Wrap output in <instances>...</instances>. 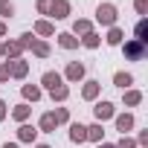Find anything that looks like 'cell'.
I'll return each instance as SVG.
<instances>
[{
	"instance_id": "6da1fadb",
	"label": "cell",
	"mask_w": 148,
	"mask_h": 148,
	"mask_svg": "<svg viewBox=\"0 0 148 148\" xmlns=\"http://www.w3.org/2000/svg\"><path fill=\"white\" fill-rule=\"evenodd\" d=\"M96 21L105 23V26H113V23H116V6H113V3H102V6L96 9Z\"/></svg>"
},
{
	"instance_id": "7a4b0ae2",
	"label": "cell",
	"mask_w": 148,
	"mask_h": 148,
	"mask_svg": "<svg viewBox=\"0 0 148 148\" xmlns=\"http://www.w3.org/2000/svg\"><path fill=\"white\" fill-rule=\"evenodd\" d=\"M47 15H52L55 21H61V18H67V15H70V3H67V0H49Z\"/></svg>"
},
{
	"instance_id": "3957f363",
	"label": "cell",
	"mask_w": 148,
	"mask_h": 148,
	"mask_svg": "<svg viewBox=\"0 0 148 148\" xmlns=\"http://www.w3.org/2000/svg\"><path fill=\"white\" fill-rule=\"evenodd\" d=\"M125 55L131 61H139V58H145V47L136 44V41H131V44H125Z\"/></svg>"
},
{
	"instance_id": "277c9868",
	"label": "cell",
	"mask_w": 148,
	"mask_h": 148,
	"mask_svg": "<svg viewBox=\"0 0 148 148\" xmlns=\"http://www.w3.org/2000/svg\"><path fill=\"white\" fill-rule=\"evenodd\" d=\"M93 113H96V119H99V125H102L105 119L113 116V105H110V102H99V105L93 108Z\"/></svg>"
},
{
	"instance_id": "5b68a950",
	"label": "cell",
	"mask_w": 148,
	"mask_h": 148,
	"mask_svg": "<svg viewBox=\"0 0 148 148\" xmlns=\"http://www.w3.org/2000/svg\"><path fill=\"white\" fill-rule=\"evenodd\" d=\"M35 136H38V128H32V125H21L18 128V139L21 142H35Z\"/></svg>"
},
{
	"instance_id": "8992f818",
	"label": "cell",
	"mask_w": 148,
	"mask_h": 148,
	"mask_svg": "<svg viewBox=\"0 0 148 148\" xmlns=\"http://www.w3.org/2000/svg\"><path fill=\"white\" fill-rule=\"evenodd\" d=\"M70 139H73V142H84V139H87V128L79 125V122H73V125H70Z\"/></svg>"
},
{
	"instance_id": "52a82bcc",
	"label": "cell",
	"mask_w": 148,
	"mask_h": 148,
	"mask_svg": "<svg viewBox=\"0 0 148 148\" xmlns=\"http://www.w3.org/2000/svg\"><path fill=\"white\" fill-rule=\"evenodd\" d=\"M41 84L47 87V90H55V87H61V76H58V73H44V79H41Z\"/></svg>"
},
{
	"instance_id": "ba28073f",
	"label": "cell",
	"mask_w": 148,
	"mask_h": 148,
	"mask_svg": "<svg viewBox=\"0 0 148 148\" xmlns=\"http://www.w3.org/2000/svg\"><path fill=\"white\" fill-rule=\"evenodd\" d=\"M67 79H70V82H79V79H84V64L73 61V64L67 67Z\"/></svg>"
},
{
	"instance_id": "9c48e42d",
	"label": "cell",
	"mask_w": 148,
	"mask_h": 148,
	"mask_svg": "<svg viewBox=\"0 0 148 148\" xmlns=\"http://www.w3.org/2000/svg\"><path fill=\"white\" fill-rule=\"evenodd\" d=\"M26 70H29V64H26V61H15V64H9V76L23 79V76H26Z\"/></svg>"
},
{
	"instance_id": "30bf717a",
	"label": "cell",
	"mask_w": 148,
	"mask_h": 148,
	"mask_svg": "<svg viewBox=\"0 0 148 148\" xmlns=\"http://www.w3.org/2000/svg\"><path fill=\"white\" fill-rule=\"evenodd\" d=\"M55 125H58V122H55V116H52V113H44V116H41V128H38V131L52 134V131H55Z\"/></svg>"
},
{
	"instance_id": "8fae6325",
	"label": "cell",
	"mask_w": 148,
	"mask_h": 148,
	"mask_svg": "<svg viewBox=\"0 0 148 148\" xmlns=\"http://www.w3.org/2000/svg\"><path fill=\"white\" fill-rule=\"evenodd\" d=\"M116 128H119L122 134H125V131H131V128H134V116H131V113H122V116H116Z\"/></svg>"
},
{
	"instance_id": "7c38bea8",
	"label": "cell",
	"mask_w": 148,
	"mask_h": 148,
	"mask_svg": "<svg viewBox=\"0 0 148 148\" xmlns=\"http://www.w3.org/2000/svg\"><path fill=\"white\" fill-rule=\"evenodd\" d=\"M145 35H148V23H145V18H142V21L136 23V44H142V47H145V44H148V38H145Z\"/></svg>"
},
{
	"instance_id": "4fadbf2b",
	"label": "cell",
	"mask_w": 148,
	"mask_h": 148,
	"mask_svg": "<svg viewBox=\"0 0 148 148\" xmlns=\"http://www.w3.org/2000/svg\"><path fill=\"white\" fill-rule=\"evenodd\" d=\"M29 49H32L38 58H47V55H49V47H47L44 41H32V44H29Z\"/></svg>"
},
{
	"instance_id": "5bb4252c",
	"label": "cell",
	"mask_w": 148,
	"mask_h": 148,
	"mask_svg": "<svg viewBox=\"0 0 148 148\" xmlns=\"http://www.w3.org/2000/svg\"><path fill=\"white\" fill-rule=\"evenodd\" d=\"M23 99L38 102V99H41V87H35V84H23Z\"/></svg>"
},
{
	"instance_id": "9a60e30c",
	"label": "cell",
	"mask_w": 148,
	"mask_h": 148,
	"mask_svg": "<svg viewBox=\"0 0 148 148\" xmlns=\"http://www.w3.org/2000/svg\"><path fill=\"white\" fill-rule=\"evenodd\" d=\"M58 44H61L64 49H76V47H79V41L73 38V35H67V32H64V35H58Z\"/></svg>"
},
{
	"instance_id": "2e32d148",
	"label": "cell",
	"mask_w": 148,
	"mask_h": 148,
	"mask_svg": "<svg viewBox=\"0 0 148 148\" xmlns=\"http://www.w3.org/2000/svg\"><path fill=\"white\" fill-rule=\"evenodd\" d=\"M29 110H32V108H29V105H18V108H15V110H12V116H15V119H18V122H26V116H29Z\"/></svg>"
},
{
	"instance_id": "e0dca14e",
	"label": "cell",
	"mask_w": 148,
	"mask_h": 148,
	"mask_svg": "<svg viewBox=\"0 0 148 148\" xmlns=\"http://www.w3.org/2000/svg\"><path fill=\"white\" fill-rule=\"evenodd\" d=\"M35 32H38V35H52V23H49V21H38V23H35Z\"/></svg>"
},
{
	"instance_id": "ac0fdd59",
	"label": "cell",
	"mask_w": 148,
	"mask_h": 148,
	"mask_svg": "<svg viewBox=\"0 0 148 148\" xmlns=\"http://www.w3.org/2000/svg\"><path fill=\"white\" fill-rule=\"evenodd\" d=\"M99 96V82H87V87H84V99H96Z\"/></svg>"
},
{
	"instance_id": "d6986e66",
	"label": "cell",
	"mask_w": 148,
	"mask_h": 148,
	"mask_svg": "<svg viewBox=\"0 0 148 148\" xmlns=\"http://www.w3.org/2000/svg\"><path fill=\"white\" fill-rule=\"evenodd\" d=\"M87 139H93V142H99V139H102V125H99V122L87 128Z\"/></svg>"
},
{
	"instance_id": "ffe728a7",
	"label": "cell",
	"mask_w": 148,
	"mask_h": 148,
	"mask_svg": "<svg viewBox=\"0 0 148 148\" xmlns=\"http://www.w3.org/2000/svg\"><path fill=\"white\" fill-rule=\"evenodd\" d=\"M82 44H84V47H90V49H96V47H99V35H93V32H87V35L82 38Z\"/></svg>"
},
{
	"instance_id": "44dd1931",
	"label": "cell",
	"mask_w": 148,
	"mask_h": 148,
	"mask_svg": "<svg viewBox=\"0 0 148 148\" xmlns=\"http://www.w3.org/2000/svg\"><path fill=\"white\" fill-rule=\"evenodd\" d=\"M3 55H12V58H15V55H21V44H18V41L6 44V47H3Z\"/></svg>"
},
{
	"instance_id": "7402d4cb",
	"label": "cell",
	"mask_w": 148,
	"mask_h": 148,
	"mask_svg": "<svg viewBox=\"0 0 148 148\" xmlns=\"http://www.w3.org/2000/svg\"><path fill=\"white\" fill-rule=\"evenodd\" d=\"M52 93V99H58V102H64L67 96H70V90H67V84H61V87H55V90H49Z\"/></svg>"
},
{
	"instance_id": "603a6c76",
	"label": "cell",
	"mask_w": 148,
	"mask_h": 148,
	"mask_svg": "<svg viewBox=\"0 0 148 148\" xmlns=\"http://www.w3.org/2000/svg\"><path fill=\"white\" fill-rule=\"evenodd\" d=\"M113 82H116V84H119V87H128V84H131V82H134V79H131V76H128V73H116V76H113Z\"/></svg>"
},
{
	"instance_id": "cb8c5ba5",
	"label": "cell",
	"mask_w": 148,
	"mask_h": 148,
	"mask_svg": "<svg viewBox=\"0 0 148 148\" xmlns=\"http://www.w3.org/2000/svg\"><path fill=\"white\" fill-rule=\"evenodd\" d=\"M119 41H122V29H116V26H113V29L108 32V44H113V47H116Z\"/></svg>"
},
{
	"instance_id": "d4e9b609",
	"label": "cell",
	"mask_w": 148,
	"mask_h": 148,
	"mask_svg": "<svg viewBox=\"0 0 148 148\" xmlns=\"http://www.w3.org/2000/svg\"><path fill=\"white\" fill-rule=\"evenodd\" d=\"M139 99H142V93H139V90H131V93H125V102H128V105H139Z\"/></svg>"
},
{
	"instance_id": "484cf974",
	"label": "cell",
	"mask_w": 148,
	"mask_h": 148,
	"mask_svg": "<svg viewBox=\"0 0 148 148\" xmlns=\"http://www.w3.org/2000/svg\"><path fill=\"white\" fill-rule=\"evenodd\" d=\"M12 12H15V6L9 3V0H0V15H3V18H9Z\"/></svg>"
},
{
	"instance_id": "4316f807",
	"label": "cell",
	"mask_w": 148,
	"mask_h": 148,
	"mask_svg": "<svg viewBox=\"0 0 148 148\" xmlns=\"http://www.w3.org/2000/svg\"><path fill=\"white\" fill-rule=\"evenodd\" d=\"M76 32L87 35V32H90V23H87V21H76Z\"/></svg>"
},
{
	"instance_id": "83f0119b",
	"label": "cell",
	"mask_w": 148,
	"mask_h": 148,
	"mask_svg": "<svg viewBox=\"0 0 148 148\" xmlns=\"http://www.w3.org/2000/svg\"><path fill=\"white\" fill-rule=\"evenodd\" d=\"M52 116H55V122H67V119H70V113H67L64 108H58V110H55Z\"/></svg>"
},
{
	"instance_id": "f1b7e54d",
	"label": "cell",
	"mask_w": 148,
	"mask_h": 148,
	"mask_svg": "<svg viewBox=\"0 0 148 148\" xmlns=\"http://www.w3.org/2000/svg\"><path fill=\"white\" fill-rule=\"evenodd\" d=\"M9 79V64H0V82Z\"/></svg>"
},
{
	"instance_id": "f546056e",
	"label": "cell",
	"mask_w": 148,
	"mask_h": 148,
	"mask_svg": "<svg viewBox=\"0 0 148 148\" xmlns=\"http://www.w3.org/2000/svg\"><path fill=\"white\" fill-rule=\"evenodd\" d=\"M145 9H148V0H136V12H139V15H142V12H145Z\"/></svg>"
},
{
	"instance_id": "4dcf8cb0",
	"label": "cell",
	"mask_w": 148,
	"mask_h": 148,
	"mask_svg": "<svg viewBox=\"0 0 148 148\" xmlns=\"http://www.w3.org/2000/svg\"><path fill=\"white\" fill-rule=\"evenodd\" d=\"M116 148H134V139H125V136H122V142H119Z\"/></svg>"
},
{
	"instance_id": "1f68e13d",
	"label": "cell",
	"mask_w": 148,
	"mask_h": 148,
	"mask_svg": "<svg viewBox=\"0 0 148 148\" xmlns=\"http://www.w3.org/2000/svg\"><path fill=\"white\" fill-rule=\"evenodd\" d=\"M49 9V0H38V12H47Z\"/></svg>"
},
{
	"instance_id": "d6a6232c",
	"label": "cell",
	"mask_w": 148,
	"mask_h": 148,
	"mask_svg": "<svg viewBox=\"0 0 148 148\" xmlns=\"http://www.w3.org/2000/svg\"><path fill=\"white\" fill-rule=\"evenodd\" d=\"M0 119H6V102H0Z\"/></svg>"
},
{
	"instance_id": "836d02e7",
	"label": "cell",
	"mask_w": 148,
	"mask_h": 148,
	"mask_svg": "<svg viewBox=\"0 0 148 148\" xmlns=\"http://www.w3.org/2000/svg\"><path fill=\"white\" fill-rule=\"evenodd\" d=\"M3 148H18V145H15V142H6V145H3Z\"/></svg>"
},
{
	"instance_id": "e575fe53",
	"label": "cell",
	"mask_w": 148,
	"mask_h": 148,
	"mask_svg": "<svg viewBox=\"0 0 148 148\" xmlns=\"http://www.w3.org/2000/svg\"><path fill=\"white\" fill-rule=\"evenodd\" d=\"M3 32H6V26H3V23H0V35H3Z\"/></svg>"
},
{
	"instance_id": "d590c367",
	"label": "cell",
	"mask_w": 148,
	"mask_h": 148,
	"mask_svg": "<svg viewBox=\"0 0 148 148\" xmlns=\"http://www.w3.org/2000/svg\"><path fill=\"white\" fill-rule=\"evenodd\" d=\"M99 148H116V145H99Z\"/></svg>"
},
{
	"instance_id": "8d00e7d4",
	"label": "cell",
	"mask_w": 148,
	"mask_h": 148,
	"mask_svg": "<svg viewBox=\"0 0 148 148\" xmlns=\"http://www.w3.org/2000/svg\"><path fill=\"white\" fill-rule=\"evenodd\" d=\"M0 55H3V44H0Z\"/></svg>"
},
{
	"instance_id": "74e56055",
	"label": "cell",
	"mask_w": 148,
	"mask_h": 148,
	"mask_svg": "<svg viewBox=\"0 0 148 148\" xmlns=\"http://www.w3.org/2000/svg\"><path fill=\"white\" fill-rule=\"evenodd\" d=\"M38 148H49V145H38Z\"/></svg>"
}]
</instances>
